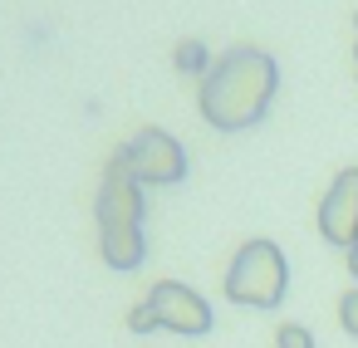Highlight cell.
<instances>
[{"mask_svg": "<svg viewBox=\"0 0 358 348\" xmlns=\"http://www.w3.org/2000/svg\"><path fill=\"white\" fill-rule=\"evenodd\" d=\"M275 348H314V333L304 324H280L275 328Z\"/></svg>", "mask_w": 358, "mask_h": 348, "instance_id": "8", "label": "cell"}, {"mask_svg": "<svg viewBox=\"0 0 358 348\" xmlns=\"http://www.w3.org/2000/svg\"><path fill=\"white\" fill-rule=\"evenodd\" d=\"M275 89H280V69L265 50L255 45H236L226 50L211 74L201 79V94H196V108L201 118L216 128V133H245L255 128L270 103H275Z\"/></svg>", "mask_w": 358, "mask_h": 348, "instance_id": "1", "label": "cell"}, {"mask_svg": "<svg viewBox=\"0 0 358 348\" xmlns=\"http://www.w3.org/2000/svg\"><path fill=\"white\" fill-rule=\"evenodd\" d=\"M319 235L343 255L358 245V167H343L319 201Z\"/></svg>", "mask_w": 358, "mask_h": 348, "instance_id": "6", "label": "cell"}, {"mask_svg": "<svg viewBox=\"0 0 358 348\" xmlns=\"http://www.w3.org/2000/svg\"><path fill=\"white\" fill-rule=\"evenodd\" d=\"M143 304L152 309L157 328H172V333H182V338L211 333V304H206L196 289H187L182 280H157Z\"/></svg>", "mask_w": 358, "mask_h": 348, "instance_id": "5", "label": "cell"}, {"mask_svg": "<svg viewBox=\"0 0 358 348\" xmlns=\"http://www.w3.org/2000/svg\"><path fill=\"white\" fill-rule=\"evenodd\" d=\"M348 275H353V280H358V245H353V250H348Z\"/></svg>", "mask_w": 358, "mask_h": 348, "instance_id": "11", "label": "cell"}, {"mask_svg": "<svg viewBox=\"0 0 358 348\" xmlns=\"http://www.w3.org/2000/svg\"><path fill=\"white\" fill-rule=\"evenodd\" d=\"M353 55H358V50H353Z\"/></svg>", "mask_w": 358, "mask_h": 348, "instance_id": "12", "label": "cell"}, {"mask_svg": "<svg viewBox=\"0 0 358 348\" xmlns=\"http://www.w3.org/2000/svg\"><path fill=\"white\" fill-rule=\"evenodd\" d=\"M172 64H177V74H192V79H206L211 74V50L201 45V40H182L177 50H172Z\"/></svg>", "mask_w": 358, "mask_h": 348, "instance_id": "7", "label": "cell"}, {"mask_svg": "<svg viewBox=\"0 0 358 348\" xmlns=\"http://www.w3.org/2000/svg\"><path fill=\"white\" fill-rule=\"evenodd\" d=\"M118 157L128 162V172L143 182V187H177L187 177V147L167 133V128H143L133 133Z\"/></svg>", "mask_w": 358, "mask_h": 348, "instance_id": "4", "label": "cell"}, {"mask_svg": "<svg viewBox=\"0 0 358 348\" xmlns=\"http://www.w3.org/2000/svg\"><path fill=\"white\" fill-rule=\"evenodd\" d=\"M353 25H358V20H353Z\"/></svg>", "mask_w": 358, "mask_h": 348, "instance_id": "13", "label": "cell"}, {"mask_svg": "<svg viewBox=\"0 0 358 348\" xmlns=\"http://www.w3.org/2000/svg\"><path fill=\"white\" fill-rule=\"evenodd\" d=\"M338 324H343V328L358 338V289H348V294L338 299Z\"/></svg>", "mask_w": 358, "mask_h": 348, "instance_id": "9", "label": "cell"}, {"mask_svg": "<svg viewBox=\"0 0 358 348\" xmlns=\"http://www.w3.org/2000/svg\"><path fill=\"white\" fill-rule=\"evenodd\" d=\"M143 182L128 172V162L113 152L99 182V255L108 270H138L148 260V235H143Z\"/></svg>", "mask_w": 358, "mask_h": 348, "instance_id": "2", "label": "cell"}, {"mask_svg": "<svg viewBox=\"0 0 358 348\" xmlns=\"http://www.w3.org/2000/svg\"><path fill=\"white\" fill-rule=\"evenodd\" d=\"M128 328H133V333H152V328H157V319H152V309H148V304H138V309L128 314Z\"/></svg>", "mask_w": 358, "mask_h": 348, "instance_id": "10", "label": "cell"}, {"mask_svg": "<svg viewBox=\"0 0 358 348\" xmlns=\"http://www.w3.org/2000/svg\"><path fill=\"white\" fill-rule=\"evenodd\" d=\"M226 299L245 309H280L289 289V265L275 240H245L226 270Z\"/></svg>", "mask_w": 358, "mask_h": 348, "instance_id": "3", "label": "cell"}]
</instances>
